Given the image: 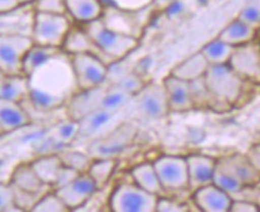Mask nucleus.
I'll list each match as a JSON object with an SVG mask.
<instances>
[{"instance_id":"1","label":"nucleus","mask_w":260,"mask_h":212,"mask_svg":"<svg viewBox=\"0 0 260 212\" xmlns=\"http://www.w3.org/2000/svg\"><path fill=\"white\" fill-rule=\"evenodd\" d=\"M29 78V104L41 112L64 108L79 91L71 56L60 51L37 67Z\"/></svg>"},{"instance_id":"2","label":"nucleus","mask_w":260,"mask_h":212,"mask_svg":"<svg viewBox=\"0 0 260 212\" xmlns=\"http://www.w3.org/2000/svg\"><path fill=\"white\" fill-rule=\"evenodd\" d=\"M260 183V172L252 165L247 155L234 154L216 160L213 184L229 194L240 193L246 187Z\"/></svg>"},{"instance_id":"3","label":"nucleus","mask_w":260,"mask_h":212,"mask_svg":"<svg viewBox=\"0 0 260 212\" xmlns=\"http://www.w3.org/2000/svg\"><path fill=\"white\" fill-rule=\"evenodd\" d=\"M128 121H160L170 114L162 83H149L133 97L124 109Z\"/></svg>"},{"instance_id":"4","label":"nucleus","mask_w":260,"mask_h":212,"mask_svg":"<svg viewBox=\"0 0 260 212\" xmlns=\"http://www.w3.org/2000/svg\"><path fill=\"white\" fill-rule=\"evenodd\" d=\"M83 26L102 53L114 62L125 59L140 44L139 39L136 37L109 29L102 18L85 24Z\"/></svg>"},{"instance_id":"5","label":"nucleus","mask_w":260,"mask_h":212,"mask_svg":"<svg viewBox=\"0 0 260 212\" xmlns=\"http://www.w3.org/2000/svg\"><path fill=\"white\" fill-rule=\"evenodd\" d=\"M204 83L213 102L233 105L240 99L246 81L232 69L229 64L209 66Z\"/></svg>"},{"instance_id":"6","label":"nucleus","mask_w":260,"mask_h":212,"mask_svg":"<svg viewBox=\"0 0 260 212\" xmlns=\"http://www.w3.org/2000/svg\"><path fill=\"white\" fill-rule=\"evenodd\" d=\"M138 128L133 121H125L114 131L87 145L86 153L91 159H116L135 141Z\"/></svg>"},{"instance_id":"7","label":"nucleus","mask_w":260,"mask_h":212,"mask_svg":"<svg viewBox=\"0 0 260 212\" xmlns=\"http://www.w3.org/2000/svg\"><path fill=\"white\" fill-rule=\"evenodd\" d=\"M158 198L134 183H123L112 191L109 207L112 212H155Z\"/></svg>"},{"instance_id":"8","label":"nucleus","mask_w":260,"mask_h":212,"mask_svg":"<svg viewBox=\"0 0 260 212\" xmlns=\"http://www.w3.org/2000/svg\"><path fill=\"white\" fill-rule=\"evenodd\" d=\"M72 26V19L68 15L35 12L31 39L34 43L41 46L62 48Z\"/></svg>"},{"instance_id":"9","label":"nucleus","mask_w":260,"mask_h":212,"mask_svg":"<svg viewBox=\"0 0 260 212\" xmlns=\"http://www.w3.org/2000/svg\"><path fill=\"white\" fill-rule=\"evenodd\" d=\"M125 121H128V118H126L124 110L111 112L99 108L78 121L79 130H78V136L74 143L87 142L88 145L94 139L114 131L117 126Z\"/></svg>"},{"instance_id":"10","label":"nucleus","mask_w":260,"mask_h":212,"mask_svg":"<svg viewBox=\"0 0 260 212\" xmlns=\"http://www.w3.org/2000/svg\"><path fill=\"white\" fill-rule=\"evenodd\" d=\"M79 90H90L107 84L109 64L93 54L70 55Z\"/></svg>"},{"instance_id":"11","label":"nucleus","mask_w":260,"mask_h":212,"mask_svg":"<svg viewBox=\"0 0 260 212\" xmlns=\"http://www.w3.org/2000/svg\"><path fill=\"white\" fill-rule=\"evenodd\" d=\"M154 168L164 191L189 190V172L186 157L162 155L153 161Z\"/></svg>"},{"instance_id":"12","label":"nucleus","mask_w":260,"mask_h":212,"mask_svg":"<svg viewBox=\"0 0 260 212\" xmlns=\"http://www.w3.org/2000/svg\"><path fill=\"white\" fill-rule=\"evenodd\" d=\"M32 44L34 41L29 36L0 35V69L4 74H24V57Z\"/></svg>"},{"instance_id":"13","label":"nucleus","mask_w":260,"mask_h":212,"mask_svg":"<svg viewBox=\"0 0 260 212\" xmlns=\"http://www.w3.org/2000/svg\"><path fill=\"white\" fill-rule=\"evenodd\" d=\"M241 79L260 85V42H252L235 47L228 62Z\"/></svg>"},{"instance_id":"14","label":"nucleus","mask_w":260,"mask_h":212,"mask_svg":"<svg viewBox=\"0 0 260 212\" xmlns=\"http://www.w3.org/2000/svg\"><path fill=\"white\" fill-rule=\"evenodd\" d=\"M99 189L87 173H81L61 189L54 190L70 211H79Z\"/></svg>"},{"instance_id":"15","label":"nucleus","mask_w":260,"mask_h":212,"mask_svg":"<svg viewBox=\"0 0 260 212\" xmlns=\"http://www.w3.org/2000/svg\"><path fill=\"white\" fill-rule=\"evenodd\" d=\"M35 10L32 4L19 5L6 12H0V35H32Z\"/></svg>"},{"instance_id":"16","label":"nucleus","mask_w":260,"mask_h":212,"mask_svg":"<svg viewBox=\"0 0 260 212\" xmlns=\"http://www.w3.org/2000/svg\"><path fill=\"white\" fill-rule=\"evenodd\" d=\"M165 88L167 102L171 112H187L192 110L193 100L191 94L190 83L183 79H179L170 74L162 80Z\"/></svg>"},{"instance_id":"17","label":"nucleus","mask_w":260,"mask_h":212,"mask_svg":"<svg viewBox=\"0 0 260 212\" xmlns=\"http://www.w3.org/2000/svg\"><path fill=\"white\" fill-rule=\"evenodd\" d=\"M107 86L108 85L104 84L102 86L90 88V90L78 91L64 106L68 118L79 121L84 116L101 108V101Z\"/></svg>"},{"instance_id":"18","label":"nucleus","mask_w":260,"mask_h":212,"mask_svg":"<svg viewBox=\"0 0 260 212\" xmlns=\"http://www.w3.org/2000/svg\"><path fill=\"white\" fill-rule=\"evenodd\" d=\"M192 198L196 206L204 212H229L233 200L231 194L213 183L193 191Z\"/></svg>"},{"instance_id":"19","label":"nucleus","mask_w":260,"mask_h":212,"mask_svg":"<svg viewBox=\"0 0 260 212\" xmlns=\"http://www.w3.org/2000/svg\"><path fill=\"white\" fill-rule=\"evenodd\" d=\"M140 12L141 11L132 12L112 8V6H105L102 20L109 29L114 31L140 39L142 28L138 19Z\"/></svg>"},{"instance_id":"20","label":"nucleus","mask_w":260,"mask_h":212,"mask_svg":"<svg viewBox=\"0 0 260 212\" xmlns=\"http://www.w3.org/2000/svg\"><path fill=\"white\" fill-rule=\"evenodd\" d=\"M189 172V190L196 191L213 183L216 159L202 154H192L186 157Z\"/></svg>"},{"instance_id":"21","label":"nucleus","mask_w":260,"mask_h":212,"mask_svg":"<svg viewBox=\"0 0 260 212\" xmlns=\"http://www.w3.org/2000/svg\"><path fill=\"white\" fill-rule=\"evenodd\" d=\"M61 49H62L63 53L68 54V55L88 53L101 57L105 63L109 64V66H110L111 63H114V61H111L107 55H104L101 51V49L95 46L93 40L91 39V36L88 35L83 25L72 26V29L66 36V40H64Z\"/></svg>"},{"instance_id":"22","label":"nucleus","mask_w":260,"mask_h":212,"mask_svg":"<svg viewBox=\"0 0 260 212\" xmlns=\"http://www.w3.org/2000/svg\"><path fill=\"white\" fill-rule=\"evenodd\" d=\"M31 124V116L23 102L0 99V126L8 132L16 131Z\"/></svg>"},{"instance_id":"23","label":"nucleus","mask_w":260,"mask_h":212,"mask_svg":"<svg viewBox=\"0 0 260 212\" xmlns=\"http://www.w3.org/2000/svg\"><path fill=\"white\" fill-rule=\"evenodd\" d=\"M67 15L79 25L101 19L105 5L103 0H66Z\"/></svg>"},{"instance_id":"24","label":"nucleus","mask_w":260,"mask_h":212,"mask_svg":"<svg viewBox=\"0 0 260 212\" xmlns=\"http://www.w3.org/2000/svg\"><path fill=\"white\" fill-rule=\"evenodd\" d=\"M9 183L20 190L32 193L47 192V191L53 190L42 183V180L34 170L30 162H20L16 165L11 173V176H10Z\"/></svg>"},{"instance_id":"25","label":"nucleus","mask_w":260,"mask_h":212,"mask_svg":"<svg viewBox=\"0 0 260 212\" xmlns=\"http://www.w3.org/2000/svg\"><path fill=\"white\" fill-rule=\"evenodd\" d=\"M29 78L25 74L5 75L0 80V99L24 102L29 98Z\"/></svg>"},{"instance_id":"26","label":"nucleus","mask_w":260,"mask_h":212,"mask_svg":"<svg viewBox=\"0 0 260 212\" xmlns=\"http://www.w3.org/2000/svg\"><path fill=\"white\" fill-rule=\"evenodd\" d=\"M30 165L44 185L53 187L63 163L61 161L59 154L48 153L35 157L32 161H30Z\"/></svg>"},{"instance_id":"27","label":"nucleus","mask_w":260,"mask_h":212,"mask_svg":"<svg viewBox=\"0 0 260 212\" xmlns=\"http://www.w3.org/2000/svg\"><path fill=\"white\" fill-rule=\"evenodd\" d=\"M210 64L205 60L203 54L201 51H197L187 59L181 61L180 63H178L171 72V74L191 83V81L203 78Z\"/></svg>"},{"instance_id":"28","label":"nucleus","mask_w":260,"mask_h":212,"mask_svg":"<svg viewBox=\"0 0 260 212\" xmlns=\"http://www.w3.org/2000/svg\"><path fill=\"white\" fill-rule=\"evenodd\" d=\"M255 36L256 29L237 18L224 26V29L218 35V39L235 48L252 42L255 40Z\"/></svg>"},{"instance_id":"29","label":"nucleus","mask_w":260,"mask_h":212,"mask_svg":"<svg viewBox=\"0 0 260 212\" xmlns=\"http://www.w3.org/2000/svg\"><path fill=\"white\" fill-rule=\"evenodd\" d=\"M130 176H132L133 183L147 192L160 196L164 191L153 162H143L133 167L130 170Z\"/></svg>"},{"instance_id":"30","label":"nucleus","mask_w":260,"mask_h":212,"mask_svg":"<svg viewBox=\"0 0 260 212\" xmlns=\"http://www.w3.org/2000/svg\"><path fill=\"white\" fill-rule=\"evenodd\" d=\"M61 50H62L61 48L41 46V44L34 43L30 47V49L26 51L25 57H24L23 73L25 75H30L37 67L47 62L51 57L57 55Z\"/></svg>"},{"instance_id":"31","label":"nucleus","mask_w":260,"mask_h":212,"mask_svg":"<svg viewBox=\"0 0 260 212\" xmlns=\"http://www.w3.org/2000/svg\"><path fill=\"white\" fill-rule=\"evenodd\" d=\"M133 97L134 95L128 93L122 87H119L118 85H108L107 90H105L104 94H103L101 109H104V110L111 112L123 111L128 106Z\"/></svg>"},{"instance_id":"32","label":"nucleus","mask_w":260,"mask_h":212,"mask_svg":"<svg viewBox=\"0 0 260 212\" xmlns=\"http://www.w3.org/2000/svg\"><path fill=\"white\" fill-rule=\"evenodd\" d=\"M234 50V47L229 46L228 43L223 42L220 39L210 41L200 50L205 60L210 66H218V64H228L231 56Z\"/></svg>"},{"instance_id":"33","label":"nucleus","mask_w":260,"mask_h":212,"mask_svg":"<svg viewBox=\"0 0 260 212\" xmlns=\"http://www.w3.org/2000/svg\"><path fill=\"white\" fill-rule=\"evenodd\" d=\"M116 167H117L116 159H92L86 173L93 179L98 189L103 190L110 181Z\"/></svg>"},{"instance_id":"34","label":"nucleus","mask_w":260,"mask_h":212,"mask_svg":"<svg viewBox=\"0 0 260 212\" xmlns=\"http://www.w3.org/2000/svg\"><path fill=\"white\" fill-rule=\"evenodd\" d=\"M57 154H59L63 166L78 170L79 173H86L92 162V159L87 153L79 152V150H70L64 148L57 152Z\"/></svg>"},{"instance_id":"35","label":"nucleus","mask_w":260,"mask_h":212,"mask_svg":"<svg viewBox=\"0 0 260 212\" xmlns=\"http://www.w3.org/2000/svg\"><path fill=\"white\" fill-rule=\"evenodd\" d=\"M70 208L66 206L54 190H49L43 194L37 201L31 212H68Z\"/></svg>"},{"instance_id":"36","label":"nucleus","mask_w":260,"mask_h":212,"mask_svg":"<svg viewBox=\"0 0 260 212\" xmlns=\"http://www.w3.org/2000/svg\"><path fill=\"white\" fill-rule=\"evenodd\" d=\"M238 19L254 29H260V0H247L239 12Z\"/></svg>"},{"instance_id":"37","label":"nucleus","mask_w":260,"mask_h":212,"mask_svg":"<svg viewBox=\"0 0 260 212\" xmlns=\"http://www.w3.org/2000/svg\"><path fill=\"white\" fill-rule=\"evenodd\" d=\"M11 186L13 190V200H15L16 206L18 207L20 211H31L37 201H39L40 198L46 193V192L32 193V192H28V191L20 190L18 187L13 186V185H11Z\"/></svg>"},{"instance_id":"38","label":"nucleus","mask_w":260,"mask_h":212,"mask_svg":"<svg viewBox=\"0 0 260 212\" xmlns=\"http://www.w3.org/2000/svg\"><path fill=\"white\" fill-rule=\"evenodd\" d=\"M153 2L154 0H103L105 6H112V8L132 12L153 8Z\"/></svg>"},{"instance_id":"39","label":"nucleus","mask_w":260,"mask_h":212,"mask_svg":"<svg viewBox=\"0 0 260 212\" xmlns=\"http://www.w3.org/2000/svg\"><path fill=\"white\" fill-rule=\"evenodd\" d=\"M115 84L118 85L119 87H122L123 90L133 95L139 93L142 90V87L146 85L145 81L142 80V78L138 73H135V72H128L121 79H118Z\"/></svg>"},{"instance_id":"40","label":"nucleus","mask_w":260,"mask_h":212,"mask_svg":"<svg viewBox=\"0 0 260 212\" xmlns=\"http://www.w3.org/2000/svg\"><path fill=\"white\" fill-rule=\"evenodd\" d=\"M32 6L35 12L67 15L66 0H35Z\"/></svg>"},{"instance_id":"41","label":"nucleus","mask_w":260,"mask_h":212,"mask_svg":"<svg viewBox=\"0 0 260 212\" xmlns=\"http://www.w3.org/2000/svg\"><path fill=\"white\" fill-rule=\"evenodd\" d=\"M20 212L13 200V190L10 183H0V212Z\"/></svg>"},{"instance_id":"42","label":"nucleus","mask_w":260,"mask_h":212,"mask_svg":"<svg viewBox=\"0 0 260 212\" xmlns=\"http://www.w3.org/2000/svg\"><path fill=\"white\" fill-rule=\"evenodd\" d=\"M187 211L186 205L179 203V201L170 199V198H161L159 196L158 203H156L155 212H185Z\"/></svg>"},{"instance_id":"43","label":"nucleus","mask_w":260,"mask_h":212,"mask_svg":"<svg viewBox=\"0 0 260 212\" xmlns=\"http://www.w3.org/2000/svg\"><path fill=\"white\" fill-rule=\"evenodd\" d=\"M79 174H81V173L78 172V170L70 168V167H67V166H62V168L60 169L59 174H57L55 183H54L51 189L57 190V189H61V187L66 186L67 184H70L71 181H73L75 178L79 175Z\"/></svg>"},{"instance_id":"44","label":"nucleus","mask_w":260,"mask_h":212,"mask_svg":"<svg viewBox=\"0 0 260 212\" xmlns=\"http://www.w3.org/2000/svg\"><path fill=\"white\" fill-rule=\"evenodd\" d=\"M260 211L259 205L248 200L233 199L229 212H258Z\"/></svg>"},{"instance_id":"45","label":"nucleus","mask_w":260,"mask_h":212,"mask_svg":"<svg viewBox=\"0 0 260 212\" xmlns=\"http://www.w3.org/2000/svg\"><path fill=\"white\" fill-rule=\"evenodd\" d=\"M246 155H247L249 161L252 162V165L260 172V142L252 146Z\"/></svg>"},{"instance_id":"46","label":"nucleus","mask_w":260,"mask_h":212,"mask_svg":"<svg viewBox=\"0 0 260 212\" xmlns=\"http://www.w3.org/2000/svg\"><path fill=\"white\" fill-rule=\"evenodd\" d=\"M9 159L4 155H0V183H9L6 179V174L8 176H11V173H9V166H8Z\"/></svg>"},{"instance_id":"47","label":"nucleus","mask_w":260,"mask_h":212,"mask_svg":"<svg viewBox=\"0 0 260 212\" xmlns=\"http://www.w3.org/2000/svg\"><path fill=\"white\" fill-rule=\"evenodd\" d=\"M174 2H176V0H154L153 9L156 10V11L165 12L166 10L170 8V5L173 4Z\"/></svg>"},{"instance_id":"48","label":"nucleus","mask_w":260,"mask_h":212,"mask_svg":"<svg viewBox=\"0 0 260 212\" xmlns=\"http://www.w3.org/2000/svg\"><path fill=\"white\" fill-rule=\"evenodd\" d=\"M19 6L18 0H0V12H6Z\"/></svg>"},{"instance_id":"49","label":"nucleus","mask_w":260,"mask_h":212,"mask_svg":"<svg viewBox=\"0 0 260 212\" xmlns=\"http://www.w3.org/2000/svg\"><path fill=\"white\" fill-rule=\"evenodd\" d=\"M35 0H18L19 5H28V4H32Z\"/></svg>"},{"instance_id":"50","label":"nucleus","mask_w":260,"mask_h":212,"mask_svg":"<svg viewBox=\"0 0 260 212\" xmlns=\"http://www.w3.org/2000/svg\"><path fill=\"white\" fill-rule=\"evenodd\" d=\"M196 2L198 3V4H200V5H202V6H203V5H207L208 4V3H209L210 2V0H196Z\"/></svg>"},{"instance_id":"51","label":"nucleus","mask_w":260,"mask_h":212,"mask_svg":"<svg viewBox=\"0 0 260 212\" xmlns=\"http://www.w3.org/2000/svg\"><path fill=\"white\" fill-rule=\"evenodd\" d=\"M4 134H5V131H4V130H3L2 126H0V136H2V135H4Z\"/></svg>"},{"instance_id":"52","label":"nucleus","mask_w":260,"mask_h":212,"mask_svg":"<svg viewBox=\"0 0 260 212\" xmlns=\"http://www.w3.org/2000/svg\"><path fill=\"white\" fill-rule=\"evenodd\" d=\"M259 42H260V41H259Z\"/></svg>"}]
</instances>
